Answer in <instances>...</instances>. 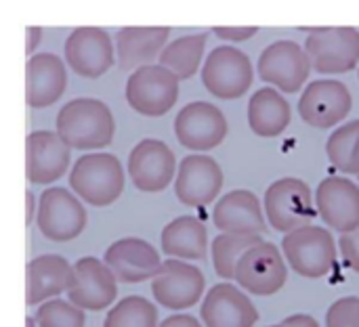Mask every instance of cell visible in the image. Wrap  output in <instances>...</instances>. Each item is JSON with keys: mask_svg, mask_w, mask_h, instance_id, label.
<instances>
[{"mask_svg": "<svg viewBox=\"0 0 359 327\" xmlns=\"http://www.w3.org/2000/svg\"><path fill=\"white\" fill-rule=\"evenodd\" d=\"M55 128L69 149H103L114 139L116 122L103 101L82 97L61 107Z\"/></svg>", "mask_w": 359, "mask_h": 327, "instance_id": "6da1fadb", "label": "cell"}, {"mask_svg": "<svg viewBox=\"0 0 359 327\" xmlns=\"http://www.w3.org/2000/svg\"><path fill=\"white\" fill-rule=\"evenodd\" d=\"M69 187L90 206H109L124 191L122 164L111 153L82 155L69 172Z\"/></svg>", "mask_w": 359, "mask_h": 327, "instance_id": "7a4b0ae2", "label": "cell"}, {"mask_svg": "<svg viewBox=\"0 0 359 327\" xmlns=\"http://www.w3.org/2000/svg\"><path fill=\"white\" fill-rule=\"evenodd\" d=\"M282 252L288 265L307 279L326 277L334 269L337 244L328 229L301 227L282 239Z\"/></svg>", "mask_w": 359, "mask_h": 327, "instance_id": "3957f363", "label": "cell"}, {"mask_svg": "<svg viewBox=\"0 0 359 327\" xmlns=\"http://www.w3.org/2000/svg\"><path fill=\"white\" fill-rule=\"evenodd\" d=\"M265 214L269 225L284 235L301 227H309V223L318 216L309 185L292 176L276 181L265 191Z\"/></svg>", "mask_w": 359, "mask_h": 327, "instance_id": "277c9868", "label": "cell"}, {"mask_svg": "<svg viewBox=\"0 0 359 327\" xmlns=\"http://www.w3.org/2000/svg\"><path fill=\"white\" fill-rule=\"evenodd\" d=\"M309 32L305 50L320 74H347L359 63V32L355 27H301Z\"/></svg>", "mask_w": 359, "mask_h": 327, "instance_id": "5b68a950", "label": "cell"}, {"mask_svg": "<svg viewBox=\"0 0 359 327\" xmlns=\"http://www.w3.org/2000/svg\"><path fill=\"white\" fill-rule=\"evenodd\" d=\"M179 97V78L162 67L145 65L130 74L126 82V101L128 105L147 118H160L175 107Z\"/></svg>", "mask_w": 359, "mask_h": 327, "instance_id": "8992f818", "label": "cell"}, {"mask_svg": "<svg viewBox=\"0 0 359 327\" xmlns=\"http://www.w3.org/2000/svg\"><path fill=\"white\" fill-rule=\"evenodd\" d=\"M252 63L246 53L236 46H217L202 67L206 90L219 99H238L252 86Z\"/></svg>", "mask_w": 359, "mask_h": 327, "instance_id": "52a82bcc", "label": "cell"}, {"mask_svg": "<svg viewBox=\"0 0 359 327\" xmlns=\"http://www.w3.org/2000/svg\"><path fill=\"white\" fill-rule=\"evenodd\" d=\"M38 229L50 242H69L86 227V210L76 195L63 187H50L40 195Z\"/></svg>", "mask_w": 359, "mask_h": 327, "instance_id": "ba28073f", "label": "cell"}, {"mask_svg": "<svg viewBox=\"0 0 359 327\" xmlns=\"http://www.w3.org/2000/svg\"><path fill=\"white\" fill-rule=\"evenodd\" d=\"M204 286V273L196 265L170 258L162 263L158 275L151 279V294L162 307L183 311L200 302Z\"/></svg>", "mask_w": 359, "mask_h": 327, "instance_id": "9c48e42d", "label": "cell"}, {"mask_svg": "<svg viewBox=\"0 0 359 327\" xmlns=\"http://www.w3.org/2000/svg\"><path fill=\"white\" fill-rule=\"evenodd\" d=\"M257 69L261 80L276 84L284 92H297L309 78L311 59L299 42L278 40L261 53Z\"/></svg>", "mask_w": 359, "mask_h": 327, "instance_id": "30bf717a", "label": "cell"}, {"mask_svg": "<svg viewBox=\"0 0 359 327\" xmlns=\"http://www.w3.org/2000/svg\"><path fill=\"white\" fill-rule=\"evenodd\" d=\"M288 279L286 263L271 242H261L248 250L236 269V281L252 296H271Z\"/></svg>", "mask_w": 359, "mask_h": 327, "instance_id": "8fae6325", "label": "cell"}, {"mask_svg": "<svg viewBox=\"0 0 359 327\" xmlns=\"http://www.w3.org/2000/svg\"><path fill=\"white\" fill-rule=\"evenodd\" d=\"M175 134L183 147L194 151H208L223 143L227 134V120L217 105L194 101L177 113Z\"/></svg>", "mask_w": 359, "mask_h": 327, "instance_id": "7c38bea8", "label": "cell"}, {"mask_svg": "<svg viewBox=\"0 0 359 327\" xmlns=\"http://www.w3.org/2000/svg\"><path fill=\"white\" fill-rule=\"evenodd\" d=\"M177 160L172 149L158 139H143L128 153V174L133 185L145 193L164 191L175 176Z\"/></svg>", "mask_w": 359, "mask_h": 327, "instance_id": "4fadbf2b", "label": "cell"}, {"mask_svg": "<svg viewBox=\"0 0 359 327\" xmlns=\"http://www.w3.org/2000/svg\"><path fill=\"white\" fill-rule=\"evenodd\" d=\"M351 105V92L343 82L316 80L303 90L299 99V113L303 122L313 128H332L349 116Z\"/></svg>", "mask_w": 359, "mask_h": 327, "instance_id": "5bb4252c", "label": "cell"}, {"mask_svg": "<svg viewBox=\"0 0 359 327\" xmlns=\"http://www.w3.org/2000/svg\"><path fill=\"white\" fill-rule=\"evenodd\" d=\"M69 302L82 311L107 309L118 294V279L111 269L95 256H84L74 263V284Z\"/></svg>", "mask_w": 359, "mask_h": 327, "instance_id": "9a60e30c", "label": "cell"}, {"mask_svg": "<svg viewBox=\"0 0 359 327\" xmlns=\"http://www.w3.org/2000/svg\"><path fill=\"white\" fill-rule=\"evenodd\" d=\"M65 61L82 78H99L114 65V42L101 27H76L65 40Z\"/></svg>", "mask_w": 359, "mask_h": 327, "instance_id": "2e32d148", "label": "cell"}, {"mask_svg": "<svg viewBox=\"0 0 359 327\" xmlns=\"http://www.w3.org/2000/svg\"><path fill=\"white\" fill-rule=\"evenodd\" d=\"M223 189V170L208 155H187L175 179V193L181 204L200 208L217 200Z\"/></svg>", "mask_w": 359, "mask_h": 327, "instance_id": "e0dca14e", "label": "cell"}, {"mask_svg": "<svg viewBox=\"0 0 359 327\" xmlns=\"http://www.w3.org/2000/svg\"><path fill=\"white\" fill-rule=\"evenodd\" d=\"M316 208L330 229L341 233L359 229V187L349 179H324L316 191Z\"/></svg>", "mask_w": 359, "mask_h": 327, "instance_id": "ac0fdd59", "label": "cell"}, {"mask_svg": "<svg viewBox=\"0 0 359 327\" xmlns=\"http://www.w3.org/2000/svg\"><path fill=\"white\" fill-rule=\"evenodd\" d=\"M69 147L57 132L34 130L25 139V176L29 183L48 185L65 174Z\"/></svg>", "mask_w": 359, "mask_h": 327, "instance_id": "d6986e66", "label": "cell"}, {"mask_svg": "<svg viewBox=\"0 0 359 327\" xmlns=\"http://www.w3.org/2000/svg\"><path fill=\"white\" fill-rule=\"evenodd\" d=\"M103 263L122 284H141L145 279H154L162 267L158 250L139 237H124L114 242L107 248Z\"/></svg>", "mask_w": 359, "mask_h": 327, "instance_id": "ffe728a7", "label": "cell"}, {"mask_svg": "<svg viewBox=\"0 0 359 327\" xmlns=\"http://www.w3.org/2000/svg\"><path fill=\"white\" fill-rule=\"evenodd\" d=\"M257 319L259 313L252 300L231 284H217L204 296V327H252Z\"/></svg>", "mask_w": 359, "mask_h": 327, "instance_id": "44dd1931", "label": "cell"}, {"mask_svg": "<svg viewBox=\"0 0 359 327\" xmlns=\"http://www.w3.org/2000/svg\"><path fill=\"white\" fill-rule=\"evenodd\" d=\"M67 86L65 63L53 53H40L25 63V103L42 109L61 99Z\"/></svg>", "mask_w": 359, "mask_h": 327, "instance_id": "7402d4cb", "label": "cell"}, {"mask_svg": "<svg viewBox=\"0 0 359 327\" xmlns=\"http://www.w3.org/2000/svg\"><path fill=\"white\" fill-rule=\"evenodd\" d=\"M212 223L223 233H233V235L261 237L267 231L261 204L257 195L246 189H236L223 195L212 210Z\"/></svg>", "mask_w": 359, "mask_h": 327, "instance_id": "603a6c76", "label": "cell"}, {"mask_svg": "<svg viewBox=\"0 0 359 327\" xmlns=\"http://www.w3.org/2000/svg\"><path fill=\"white\" fill-rule=\"evenodd\" d=\"M170 36V27H122L116 34V48H118V65L124 71H137L145 65H154L151 61L160 59L162 50L166 48Z\"/></svg>", "mask_w": 359, "mask_h": 327, "instance_id": "cb8c5ba5", "label": "cell"}, {"mask_svg": "<svg viewBox=\"0 0 359 327\" xmlns=\"http://www.w3.org/2000/svg\"><path fill=\"white\" fill-rule=\"evenodd\" d=\"M74 284V267L57 254H44L27 263L25 267V302L40 305L55 300L53 296L69 292Z\"/></svg>", "mask_w": 359, "mask_h": 327, "instance_id": "d4e9b609", "label": "cell"}, {"mask_svg": "<svg viewBox=\"0 0 359 327\" xmlns=\"http://www.w3.org/2000/svg\"><path fill=\"white\" fill-rule=\"evenodd\" d=\"M292 120L288 101L276 88H259L248 101V124L259 137L282 134Z\"/></svg>", "mask_w": 359, "mask_h": 327, "instance_id": "484cf974", "label": "cell"}, {"mask_svg": "<svg viewBox=\"0 0 359 327\" xmlns=\"http://www.w3.org/2000/svg\"><path fill=\"white\" fill-rule=\"evenodd\" d=\"M208 233L196 216H179L162 231V250L166 256L183 260H204Z\"/></svg>", "mask_w": 359, "mask_h": 327, "instance_id": "4316f807", "label": "cell"}, {"mask_svg": "<svg viewBox=\"0 0 359 327\" xmlns=\"http://www.w3.org/2000/svg\"><path fill=\"white\" fill-rule=\"evenodd\" d=\"M204 46H206V34H187L168 42L158 61L162 67L172 71L179 80H189L200 69Z\"/></svg>", "mask_w": 359, "mask_h": 327, "instance_id": "83f0119b", "label": "cell"}, {"mask_svg": "<svg viewBox=\"0 0 359 327\" xmlns=\"http://www.w3.org/2000/svg\"><path fill=\"white\" fill-rule=\"evenodd\" d=\"M261 244V237L255 235H233L221 233L212 242V265L221 279H236V269L242 256Z\"/></svg>", "mask_w": 359, "mask_h": 327, "instance_id": "f1b7e54d", "label": "cell"}, {"mask_svg": "<svg viewBox=\"0 0 359 327\" xmlns=\"http://www.w3.org/2000/svg\"><path fill=\"white\" fill-rule=\"evenodd\" d=\"M326 153L337 170L359 176V120L339 126L330 134Z\"/></svg>", "mask_w": 359, "mask_h": 327, "instance_id": "f546056e", "label": "cell"}, {"mask_svg": "<svg viewBox=\"0 0 359 327\" xmlns=\"http://www.w3.org/2000/svg\"><path fill=\"white\" fill-rule=\"evenodd\" d=\"M103 327H158V311L143 296H126L107 313Z\"/></svg>", "mask_w": 359, "mask_h": 327, "instance_id": "4dcf8cb0", "label": "cell"}, {"mask_svg": "<svg viewBox=\"0 0 359 327\" xmlns=\"http://www.w3.org/2000/svg\"><path fill=\"white\" fill-rule=\"evenodd\" d=\"M38 327H84L86 315L82 309L65 302L61 298L44 302L36 313Z\"/></svg>", "mask_w": 359, "mask_h": 327, "instance_id": "1f68e13d", "label": "cell"}, {"mask_svg": "<svg viewBox=\"0 0 359 327\" xmlns=\"http://www.w3.org/2000/svg\"><path fill=\"white\" fill-rule=\"evenodd\" d=\"M326 327H359V298L337 300L326 313Z\"/></svg>", "mask_w": 359, "mask_h": 327, "instance_id": "d6a6232c", "label": "cell"}, {"mask_svg": "<svg viewBox=\"0 0 359 327\" xmlns=\"http://www.w3.org/2000/svg\"><path fill=\"white\" fill-rule=\"evenodd\" d=\"M339 250L341 256L345 260V265L359 273V229L351 231V233H343L339 239Z\"/></svg>", "mask_w": 359, "mask_h": 327, "instance_id": "836d02e7", "label": "cell"}, {"mask_svg": "<svg viewBox=\"0 0 359 327\" xmlns=\"http://www.w3.org/2000/svg\"><path fill=\"white\" fill-rule=\"evenodd\" d=\"M212 32L227 42H244L248 38H252L259 27H212Z\"/></svg>", "mask_w": 359, "mask_h": 327, "instance_id": "e575fe53", "label": "cell"}, {"mask_svg": "<svg viewBox=\"0 0 359 327\" xmlns=\"http://www.w3.org/2000/svg\"><path fill=\"white\" fill-rule=\"evenodd\" d=\"M160 327H202V326H200V321H198L196 317H191V315H172V317L164 319Z\"/></svg>", "mask_w": 359, "mask_h": 327, "instance_id": "d590c367", "label": "cell"}, {"mask_svg": "<svg viewBox=\"0 0 359 327\" xmlns=\"http://www.w3.org/2000/svg\"><path fill=\"white\" fill-rule=\"evenodd\" d=\"M40 36H42V29L36 27V25H27L25 27V53L32 55L34 48L40 44Z\"/></svg>", "mask_w": 359, "mask_h": 327, "instance_id": "8d00e7d4", "label": "cell"}, {"mask_svg": "<svg viewBox=\"0 0 359 327\" xmlns=\"http://www.w3.org/2000/svg\"><path fill=\"white\" fill-rule=\"evenodd\" d=\"M282 326L286 327H320V323L311 317V315H305V313H301V315H292V317H288V319H284L282 321Z\"/></svg>", "mask_w": 359, "mask_h": 327, "instance_id": "74e56055", "label": "cell"}, {"mask_svg": "<svg viewBox=\"0 0 359 327\" xmlns=\"http://www.w3.org/2000/svg\"><path fill=\"white\" fill-rule=\"evenodd\" d=\"M34 193L32 191H25V223L29 225L34 221Z\"/></svg>", "mask_w": 359, "mask_h": 327, "instance_id": "f35d334b", "label": "cell"}, {"mask_svg": "<svg viewBox=\"0 0 359 327\" xmlns=\"http://www.w3.org/2000/svg\"><path fill=\"white\" fill-rule=\"evenodd\" d=\"M38 326V323H34V319H32V317H27V319H25V327H36Z\"/></svg>", "mask_w": 359, "mask_h": 327, "instance_id": "ab89813d", "label": "cell"}, {"mask_svg": "<svg viewBox=\"0 0 359 327\" xmlns=\"http://www.w3.org/2000/svg\"><path fill=\"white\" fill-rule=\"evenodd\" d=\"M269 327H286V326H282V323H280V326H269Z\"/></svg>", "mask_w": 359, "mask_h": 327, "instance_id": "60d3db41", "label": "cell"}]
</instances>
